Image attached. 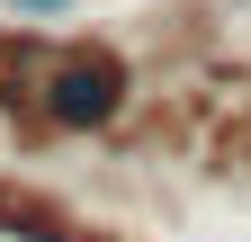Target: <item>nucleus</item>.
Wrapping results in <instances>:
<instances>
[{"label": "nucleus", "mask_w": 251, "mask_h": 242, "mask_svg": "<svg viewBox=\"0 0 251 242\" xmlns=\"http://www.w3.org/2000/svg\"><path fill=\"white\" fill-rule=\"evenodd\" d=\"M108 81H90V72H63L54 81V117H63V126H108Z\"/></svg>", "instance_id": "nucleus-1"}, {"label": "nucleus", "mask_w": 251, "mask_h": 242, "mask_svg": "<svg viewBox=\"0 0 251 242\" xmlns=\"http://www.w3.org/2000/svg\"><path fill=\"white\" fill-rule=\"evenodd\" d=\"M9 9H63V0H9Z\"/></svg>", "instance_id": "nucleus-2"}]
</instances>
